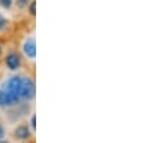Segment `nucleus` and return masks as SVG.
Segmentation results:
<instances>
[{
    "label": "nucleus",
    "instance_id": "nucleus-8",
    "mask_svg": "<svg viewBox=\"0 0 155 143\" xmlns=\"http://www.w3.org/2000/svg\"><path fill=\"white\" fill-rule=\"evenodd\" d=\"M29 11H30V13H31L33 16H35V15H36V2H35V1H33V2L30 4Z\"/></svg>",
    "mask_w": 155,
    "mask_h": 143
},
{
    "label": "nucleus",
    "instance_id": "nucleus-10",
    "mask_svg": "<svg viewBox=\"0 0 155 143\" xmlns=\"http://www.w3.org/2000/svg\"><path fill=\"white\" fill-rule=\"evenodd\" d=\"M4 135H5V131H4V128H2V125L0 124V141L2 140V137H4Z\"/></svg>",
    "mask_w": 155,
    "mask_h": 143
},
{
    "label": "nucleus",
    "instance_id": "nucleus-6",
    "mask_svg": "<svg viewBox=\"0 0 155 143\" xmlns=\"http://www.w3.org/2000/svg\"><path fill=\"white\" fill-rule=\"evenodd\" d=\"M16 138L18 140H28L30 137V131H29V128L25 126V125H21L16 129V134H15Z\"/></svg>",
    "mask_w": 155,
    "mask_h": 143
},
{
    "label": "nucleus",
    "instance_id": "nucleus-5",
    "mask_svg": "<svg viewBox=\"0 0 155 143\" xmlns=\"http://www.w3.org/2000/svg\"><path fill=\"white\" fill-rule=\"evenodd\" d=\"M24 53L29 57V58H35L36 55V46H35V41L34 40H28L24 43Z\"/></svg>",
    "mask_w": 155,
    "mask_h": 143
},
{
    "label": "nucleus",
    "instance_id": "nucleus-4",
    "mask_svg": "<svg viewBox=\"0 0 155 143\" xmlns=\"http://www.w3.org/2000/svg\"><path fill=\"white\" fill-rule=\"evenodd\" d=\"M15 102H16L15 99L12 98V95L7 90H1L0 91V106L7 107V106L13 105Z\"/></svg>",
    "mask_w": 155,
    "mask_h": 143
},
{
    "label": "nucleus",
    "instance_id": "nucleus-9",
    "mask_svg": "<svg viewBox=\"0 0 155 143\" xmlns=\"http://www.w3.org/2000/svg\"><path fill=\"white\" fill-rule=\"evenodd\" d=\"M5 25H6V19L0 15V30H2L5 28Z\"/></svg>",
    "mask_w": 155,
    "mask_h": 143
},
{
    "label": "nucleus",
    "instance_id": "nucleus-13",
    "mask_svg": "<svg viewBox=\"0 0 155 143\" xmlns=\"http://www.w3.org/2000/svg\"><path fill=\"white\" fill-rule=\"evenodd\" d=\"M0 52H1V47H0Z\"/></svg>",
    "mask_w": 155,
    "mask_h": 143
},
{
    "label": "nucleus",
    "instance_id": "nucleus-12",
    "mask_svg": "<svg viewBox=\"0 0 155 143\" xmlns=\"http://www.w3.org/2000/svg\"><path fill=\"white\" fill-rule=\"evenodd\" d=\"M17 1H18V2H19L21 5H24V4L27 2V0H17Z\"/></svg>",
    "mask_w": 155,
    "mask_h": 143
},
{
    "label": "nucleus",
    "instance_id": "nucleus-7",
    "mask_svg": "<svg viewBox=\"0 0 155 143\" xmlns=\"http://www.w3.org/2000/svg\"><path fill=\"white\" fill-rule=\"evenodd\" d=\"M0 4L5 7V8H10L12 5V0H0Z\"/></svg>",
    "mask_w": 155,
    "mask_h": 143
},
{
    "label": "nucleus",
    "instance_id": "nucleus-3",
    "mask_svg": "<svg viewBox=\"0 0 155 143\" xmlns=\"http://www.w3.org/2000/svg\"><path fill=\"white\" fill-rule=\"evenodd\" d=\"M5 62H6L7 68L11 69V70H16V69H18V68L21 66V58H19V55L16 54V53H10V54L6 57Z\"/></svg>",
    "mask_w": 155,
    "mask_h": 143
},
{
    "label": "nucleus",
    "instance_id": "nucleus-11",
    "mask_svg": "<svg viewBox=\"0 0 155 143\" xmlns=\"http://www.w3.org/2000/svg\"><path fill=\"white\" fill-rule=\"evenodd\" d=\"M35 121H36V117L34 115V117L31 118V124H33V129H34V130L36 129V123H35Z\"/></svg>",
    "mask_w": 155,
    "mask_h": 143
},
{
    "label": "nucleus",
    "instance_id": "nucleus-1",
    "mask_svg": "<svg viewBox=\"0 0 155 143\" xmlns=\"http://www.w3.org/2000/svg\"><path fill=\"white\" fill-rule=\"evenodd\" d=\"M34 94H35V84H34L33 79L28 78V77L23 78L22 83H21V91H19L21 98L30 100L34 98Z\"/></svg>",
    "mask_w": 155,
    "mask_h": 143
},
{
    "label": "nucleus",
    "instance_id": "nucleus-2",
    "mask_svg": "<svg viewBox=\"0 0 155 143\" xmlns=\"http://www.w3.org/2000/svg\"><path fill=\"white\" fill-rule=\"evenodd\" d=\"M21 83H22V78L15 76L12 77L10 81H8V84H7V91L12 95V98L15 99V101L17 102L21 98L19 95V91H21Z\"/></svg>",
    "mask_w": 155,
    "mask_h": 143
}]
</instances>
